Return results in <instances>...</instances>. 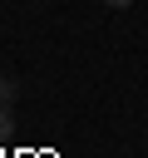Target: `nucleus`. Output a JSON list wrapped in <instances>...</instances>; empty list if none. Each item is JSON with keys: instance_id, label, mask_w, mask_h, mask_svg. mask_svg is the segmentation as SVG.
I'll return each mask as SVG.
<instances>
[{"instance_id": "3", "label": "nucleus", "mask_w": 148, "mask_h": 158, "mask_svg": "<svg viewBox=\"0 0 148 158\" xmlns=\"http://www.w3.org/2000/svg\"><path fill=\"white\" fill-rule=\"evenodd\" d=\"M104 5H113V10H128V5H133V0H104Z\"/></svg>"}, {"instance_id": "2", "label": "nucleus", "mask_w": 148, "mask_h": 158, "mask_svg": "<svg viewBox=\"0 0 148 158\" xmlns=\"http://www.w3.org/2000/svg\"><path fill=\"white\" fill-rule=\"evenodd\" d=\"M10 133V104H0V138Z\"/></svg>"}, {"instance_id": "1", "label": "nucleus", "mask_w": 148, "mask_h": 158, "mask_svg": "<svg viewBox=\"0 0 148 158\" xmlns=\"http://www.w3.org/2000/svg\"><path fill=\"white\" fill-rule=\"evenodd\" d=\"M15 94H20V84L5 74V79H0V104H15Z\"/></svg>"}]
</instances>
